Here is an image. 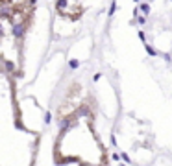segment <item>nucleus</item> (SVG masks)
I'll list each match as a JSON object with an SVG mask.
<instances>
[{"label": "nucleus", "instance_id": "obj_1", "mask_svg": "<svg viewBox=\"0 0 172 166\" xmlns=\"http://www.w3.org/2000/svg\"><path fill=\"white\" fill-rule=\"evenodd\" d=\"M22 33H24V26H22V24H17V26H15V35L21 37Z\"/></svg>", "mask_w": 172, "mask_h": 166}, {"label": "nucleus", "instance_id": "obj_2", "mask_svg": "<svg viewBox=\"0 0 172 166\" xmlns=\"http://www.w3.org/2000/svg\"><path fill=\"white\" fill-rule=\"evenodd\" d=\"M143 11H144V13H148V11H150V8L146 6V4H143Z\"/></svg>", "mask_w": 172, "mask_h": 166}]
</instances>
